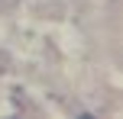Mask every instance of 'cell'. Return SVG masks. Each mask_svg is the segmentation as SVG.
<instances>
[]
</instances>
